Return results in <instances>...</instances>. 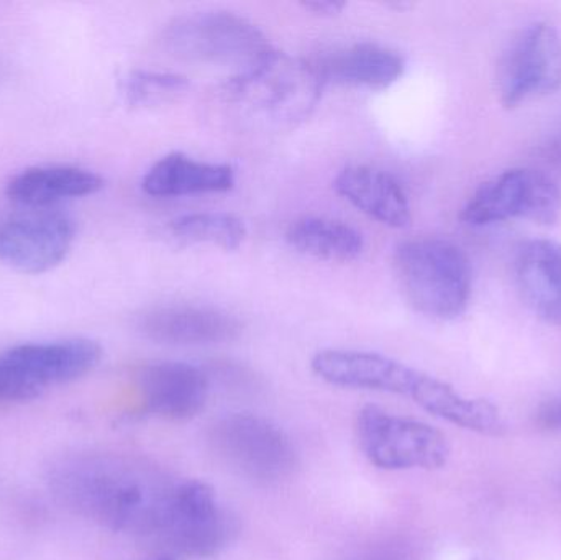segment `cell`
<instances>
[{"label":"cell","mask_w":561,"mask_h":560,"mask_svg":"<svg viewBox=\"0 0 561 560\" xmlns=\"http://www.w3.org/2000/svg\"><path fill=\"white\" fill-rule=\"evenodd\" d=\"M310 367L327 384L401 395L427 413L473 433L500 436L506 427L500 410L490 401L461 397L445 381L388 355L327 348L313 355Z\"/></svg>","instance_id":"obj_1"},{"label":"cell","mask_w":561,"mask_h":560,"mask_svg":"<svg viewBox=\"0 0 561 560\" xmlns=\"http://www.w3.org/2000/svg\"><path fill=\"white\" fill-rule=\"evenodd\" d=\"M62 499L114 532L157 539L173 487L108 462L69 464L59 473Z\"/></svg>","instance_id":"obj_2"},{"label":"cell","mask_w":561,"mask_h":560,"mask_svg":"<svg viewBox=\"0 0 561 560\" xmlns=\"http://www.w3.org/2000/svg\"><path fill=\"white\" fill-rule=\"evenodd\" d=\"M394 268L405 298L427 318L451 321L467 311L471 265L455 243L442 239L402 242L394 252Z\"/></svg>","instance_id":"obj_3"},{"label":"cell","mask_w":561,"mask_h":560,"mask_svg":"<svg viewBox=\"0 0 561 560\" xmlns=\"http://www.w3.org/2000/svg\"><path fill=\"white\" fill-rule=\"evenodd\" d=\"M325 82L316 62L272 48L237 72L226 92L250 114L276 124H296L319 104Z\"/></svg>","instance_id":"obj_4"},{"label":"cell","mask_w":561,"mask_h":560,"mask_svg":"<svg viewBox=\"0 0 561 560\" xmlns=\"http://www.w3.org/2000/svg\"><path fill=\"white\" fill-rule=\"evenodd\" d=\"M163 46L180 59L236 66L239 71L273 48L265 33L232 12L206 10L176 16L163 30Z\"/></svg>","instance_id":"obj_5"},{"label":"cell","mask_w":561,"mask_h":560,"mask_svg":"<svg viewBox=\"0 0 561 560\" xmlns=\"http://www.w3.org/2000/svg\"><path fill=\"white\" fill-rule=\"evenodd\" d=\"M207 443L224 466L260 485H278L297 467L296 449L287 434L256 414L220 418L210 426Z\"/></svg>","instance_id":"obj_6"},{"label":"cell","mask_w":561,"mask_h":560,"mask_svg":"<svg viewBox=\"0 0 561 560\" xmlns=\"http://www.w3.org/2000/svg\"><path fill=\"white\" fill-rule=\"evenodd\" d=\"M355 431L359 449L381 470H435L450 457V446L440 431L373 404L359 410Z\"/></svg>","instance_id":"obj_7"},{"label":"cell","mask_w":561,"mask_h":560,"mask_svg":"<svg viewBox=\"0 0 561 560\" xmlns=\"http://www.w3.org/2000/svg\"><path fill=\"white\" fill-rule=\"evenodd\" d=\"M560 213L561 191L552 178L540 171L514 168L481 184L461 210V220L473 227L511 219L550 226Z\"/></svg>","instance_id":"obj_8"},{"label":"cell","mask_w":561,"mask_h":560,"mask_svg":"<svg viewBox=\"0 0 561 560\" xmlns=\"http://www.w3.org/2000/svg\"><path fill=\"white\" fill-rule=\"evenodd\" d=\"M233 535L232 519L217 505L213 487L187 480L171 489L157 539L174 558H210Z\"/></svg>","instance_id":"obj_9"},{"label":"cell","mask_w":561,"mask_h":560,"mask_svg":"<svg viewBox=\"0 0 561 560\" xmlns=\"http://www.w3.org/2000/svg\"><path fill=\"white\" fill-rule=\"evenodd\" d=\"M76 239V224L55 207H23L0 214V262L28 275L65 262Z\"/></svg>","instance_id":"obj_10"},{"label":"cell","mask_w":561,"mask_h":560,"mask_svg":"<svg viewBox=\"0 0 561 560\" xmlns=\"http://www.w3.org/2000/svg\"><path fill=\"white\" fill-rule=\"evenodd\" d=\"M561 88V39L549 23L527 26L511 46L500 75L501 102L514 108Z\"/></svg>","instance_id":"obj_11"},{"label":"cell","mask_w":561,"mask_h":560,"mask_svg":"<svg viewBox=\"0 0 561 560\" xmlns=\"http://www.w3.org/2000/svg\"><path fill=\"white\" fill-rule=\"evenodd\" d=\"M145 410L168 421H187L206 407L209 375L186 362H153L137 375Z\"/></svg>","instance_id":"obj_12"},{"label":"cell","mask_w":561,"mask_h":560,"mask_svg":"<svg viewBox=\"0 0 561 560\" xmlns=\"http://www.w3.org/2000/svg\"><path fill=\"white\" fill-rule=\"evenodd\" d=\"M138 331L164 345H214L233 341L242 322L213 306L167 305L148 309L138 318Z\"/></svg>","instance_id":"obj_13"},{"label":"cell","mask_w":561,"mask_h":560,"mask_svg":"<svg viewBox=\"0 0 561 560\" xmlns=\"http://www.w3.org/2000/svg\"><path fill=\"white\" fill-rule=\"evenodd\" d=\"M2 355L43 391L49 385L68 384L94 370L102 348L91 339L75 338L15 345Z\"/></svg>","instance_id":"obj_14"},{"label":"cell","mask_w":561,"mask_h":560,"mask_svg":"<svg viewBox=\"0 0 561 560\" xmlns=\"http://www.w3.org/2000/svg\"><path fill=\"white\" fill-rule=\"evenodd\" d=\"M514 279L526 305L549 324L561 328V245L534 239L514 256Z\"/></svg>","instance_id":"obj_15"},{"label":"cell","mask_w":561,"mask_h":560,"mask_svg":"<svg viewBox=\"0 0 561 560\" xmlns=\"http://www.w3.org/2000/svg\"><path fill=\"white\" fill-rule=\"evenodd\" d=\"M323 82L348 88H391L404 75L405 61L398 52L378 43H355L335 49L316 62Z\"/></svg>","instance_id":"obj_16"},{"label":"cell","mask_w":561,"mask_h":560,"mask_svg":"<svg viewBox=\"0 0 561 560\" xmlns=\"http://www.w3.org/2000/svg\"><path fill=\"white\" fill-rule=\"evenodd\" d=\"M333 187L356 209L385 226L401 229L411 222L408 194L385 170L366 164L346 167L335 178Z\"/></svg>","instance_id":"obj_17"},{"label":"cell","mask_w":561,"mask_h":560,"mask_svg":"<svg viewBox=\"0 0 561 560\" xmlns=\"http://www.w3.org/2000/svg\"><path fill=\"white\" fill-rule=\"evenodd\" d=\"M104 187L101 174L68 164L26 168L10 178L5 194L16 206L55 207L62 201L92 196Z\"/></svg>","instance_id":"obj_18"},{"label":"cell","mask_w":561,"mask_h":560,"mask_svg":"<svg viewBox=\"0 0 561 560\" xmlns=\"http://www.w3.org/2000/svg\"><path fill=\"white\" fill-rule=\"evenodd\" d=\"M233 184L236 171L229 164L207 163L174 151L148 170L141 186L148 196L180 197L226 193Z\"/></svg>","instance_id":"obj_19"},{"label":"cell","mask_w":561,"mask_h":560,"mask_svg":"<svg viewBox=\"0 0 561 560\" xmlns=\"http://www.w3.org/2000/svg\"><path fill=\"white\" fill-rule=\"evenodd\" d=\"M293 249L325 262H353L365 250L362 232L342 220L302 217L294 220L286 232Z\"/></svg>","instance_id":"obj_20"},{"label":"cell","mask_w":561,"mask_h":560,"mask_svg":"<svg viewBox=\"0 0 561 560\" xmlns=\"http://www.w3.org/2000/svg\"><path fill=\"white\" fill-rule=\"evenodd\" d=\"M168 230L178 242L217 247L227 252L239 249L247 239L243 220L227 213L184 214L171 220Z\"/></svg>","instance_id":"obj_21"},{"label":"cell","mask_w":561,"mask_h":560,"mask_svg":"<svg viewBox=\"0 0 561 560\" xmlns=\"http://www.w3.org/2000/svg\"><path fill=\"white\" fill-rule=\"evenodd\" d=\"M187 85V79L176 72L131 71L122 81V94L135 107H150L173 101Z\"/></svg>","instance_id":"obj_22"},{"label":"cell","mask_w":561,"mask_h":560,"mask_svg":"<svg viewBox=\"0 0 561 560\" xmlns=\"http://www.w3.org/2000/svg\"><path fill=\"white\" fill-rule=\"evenodd\" d=\"M42 390L30 384L2 354H0V401H30Z\"/></svg>","instance_id":"obj_23"},{"label":"cell","mask_w":561,"mask_h":560,"mask_svg":"<svg viewBox=\"0 0 561 560\" xmlns=\"http://www.w3.org/2000/svg\"><path fill=\"white\" fill-rule=\"evenodd\" d=\"M302 7L317 16H336L345 10L346 3L340 0H309Z\"/></svg>","instance_id":"obj_24"},{"label":"cell","mask_w":561,"mask_h":560,"mask_svg":"<svg viewBox=\"0 0 561 560\" xmlns=\"http://www.w3.org/2000/svg\"><path fill=\"white\" fill-rule=\"evenodd\" d=\"M540 421H542V424H546L547 427H561V403L543 411Z\"/></svg>","instance_id":"obj_25"},{"label":"cell","mask_w":561,"mask_h":560,"mask_svg":"<svg viewBox=\"0 0 561 560\" xmlns=\"http://www.w3.org/2000/svg\"><path fill=\"white\" fill-rule=\"evenodd\" d=\"M356 560H402V559H399V558H388V556H379V558L356 559Z\"/></svg>","instance_id":"obj_26"},{"label":"cell","mask_w":561,"mask_h":560,"mask_svg":"<svg viewBox=\"0 0 561 560\" xmlns=\"http://www.w3.org/2000/svg\"><path fill=\"white\" fill-rule=\"evenodd\" d=\"M153 560H178V558H174V556L171 555H161L158 556V558H154Z\"/></svg>","instance_id":"obj_27"},{"label":"cell","mask_w":561,"mask_h":560,"mask_svg":"<svg viewBox=\"0 0 561 560\" xmlns=\"http://www.w3.org/2000/svg\"><path fill=\"white\" fill-rule=\"evenodd\" d=\"M473 560H483V559H473Z\"/></svg>","instance_id":"obj_28"}]
</instances>
